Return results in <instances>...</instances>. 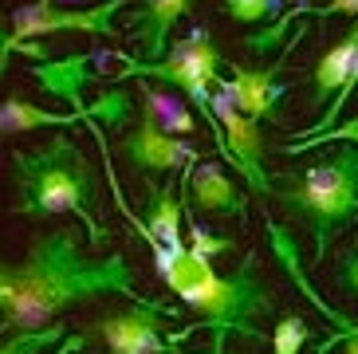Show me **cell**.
<instances>
[{"label": "cell", "mask_w": 358, "mask_h": 354, "mask_svg": "<svg viewBox=\"0 0 358 354\" xmlns=\"http://www.w3.org/2000/svg\"><path fill=\"white\" fill-rule=\"evenodd\" d=\"M193 8V0H142L138 8H130V36L138 40L134 59L142 63H158L166 55L169 31L178 28V20Z\"/></svg>", "instance_id": "cell-12"}, {"label": "cell", "mask_w": 358, "mask_h": 354, "mask_svg": "<svg viewBox=\"0 0 358 354\" xmlns=\"http://www.w3.org/2000/svg\"><path fill=\"white\" fill-rule=\"evenodd\" d=\"M12 177H16L12 213H20L28 220L71 213L87 229V244L103 252L106 229L91 217V205L99 201V169L75 138L52 134L36 150H16L12 154Z\"/></svg>", "instance_id": "cell-3"}, {"label": "cell", "mask_w": 358, "mask_h": 354, "mask_svg": "<svg viewBox=\"0 0 358 354\" xmlns=\"http://www.w3.org/2000/svg\"><path fill=\"white\" fill-rule=\"evenodd\" d=\"M224 12L236 24H268L272 28L287 8H284V0H224Z\"/></svg>", "instance_id": "cell-19"}, {"label": "cell", "mask_w": 358, "mask_h": 354, "mask_svg": "<svg viewBox=\"0 0 358 354\" xmlns=\"http://www.w3.org/2000/svg\"><path fill=\"white\" fill-rule=\"evenodd\" d=\"M118 59H122V71H115L110 79H162L166 87H178V91L197 106V115L205 118L217 150L224 154V134H221V126H217V118H213V111H209V94H213V87H217V79H221V52H217L213 31L205 28V24L189 28L185 40L169 43V52L162 55L158 63H142V59H134V55H118Z\"/></svg>", "instance_id": "cell-5"}, {"label": "cell", "mask_w": 358, "mask_h": 354, "mask_svg": "<svg viewBox=\"0 0 358 354\" xmlns=\"http://www.w3.org/2000/svg\"><path fill=\"white\" fill-rule=\"evenodd\" d=\"M12 52H16V43H12V36L4 31V24H0V75H4V63H8Z\"/></svg>", "instance_id": "cell-23"}, {"label": "cell", "mask_w": 358, "mask_h": 354, "mask_svg": "<svg viewBox=\"0 0 358 354\" xmlns=\"http://www.w3.org/2000/svg\"><path fill=\"white\" fill-rule=\"evenodd\" d=\"M181 213H189V244H185L189 252H197V256H205V260L221 256V252H232V240L229 236H213L205 225H197L193 208H181Z\"/></svg>", "instance_id": "cell-21"}, {"label": "cell", "mask_w": 358, "mask_h": 354, "mask_svg": "<svg viewBox=\"0 0 358 354\" xmlns=\"http://www.w3.org/2000/svg\"><path fill=\"white\" fill-rule=\"evenodd\" d=\"M307 36V24L303 28H295V36L284 43V55L275 67L268 71H248V67H229V75L217 79V91L229 99L244 118H252V122H268L275 118V103H280V94H284V83H280V71H284V59L292 55V48Z\"/></svg>", "instance_id": "cell-10"}, {"label": "cell", "mask_w": 358, "mask_h": 354, "mask_svg": "<svg viewBox=\"0 0 358 354\" xmlns=\"http://www.w3.org/2000/svg\"><path fill=\"white\" fill-rule=\"evenodd\" d=\"M138 99H142V111H146L166 134L181 138V134H193V130H197V118L189 115V106L178 103L173 94L158 91V87H150L146 79H142V87H138Z\"/></svg>", "instance_id": "cell-17"}, {"label": "cell", "mask_w": 358, "mask_h": 354, "mask_svg": "<svg viewBox=\"0 0 358 354\" xmlns=\"http://www.w3.org/2000/svg\"><path fill=\"white\" fill-rule=\"evenodd\" d=\"M99 55L95 52H83V55H75V59H59V63H40L36 67V83L43 87V91H52L59 94V99H71L75 111H83V103H79V87L87 83V71L83 67H91Z\"/></svg>", "instance_id": "cell-16"}, {"label": "cell", "mask_w": 358, "mask_h": 354, "mask_svg": "<svg viewBox=\"0 0 358 354\" xmlns=\"http://www.w3.org/2000/svg\"><path fill=\"white\" fill-rule=\"evenodd\" d=\"M292 16H315V0H292Z\"/></svg>", "instance_id": "cell-24"}, {"label": "cell", "mask_w": 358, "mask_h": 354, "mask_svg": "<svg viewBox=\"0 0 358 354\" xmlns=\"http://www.w3.org/2000/svg\"><path fill=\"white\" fill-rule=\"evenodd\" d=\"M158 264V276L181 303L197 311L201 327L213 331V354L224 351L229 334L260 339V319L275 315V292L256 271V256H244L232 276H217L213 260L189 248H162L158 240H146Z\"/></svg>", "instance_id": "cell-2"}, {"label": "cell", "mask_w": 358, "mask_h": 354, "mask_svg": "<svg viewBox=\"0 0 358 354\" xmlns=\"http://www.w3.org/2000/svg\"><path fill=\"white\" fill-rule=\"evenodd\" d=\"M189 189V208H205V213H221V217H244L248 197L241 185H232V177L221 169V162H205L185 177Z\"/></svg>", "instance_id": "cell-13"}, {"label": "cell", "mask_w": 358, "mask_h": 354, "mask_svg": "<svg viewBox=\"0 0 358 354\" xmlns=\"http://www.w3.org/2000/svg\"><path fill=\"white\" fill-rule=\"evenodd\" d=\"M130 111V94L122 91H106L99 103H87L83 111H71V115H55V111H43V106L28 103L20 94H8L0 103V138L8 134H28V130H64V126H75V122H103V126H122Z\"/></svg>", "instance_id": "cell-8"}, {"label": "cell", "mask_w": 358, "mask_h": 354, "mask_svg": "<svg viewBox=\"0 0 358 354\" xmlns=\"http://www.w3.org/2000/svg\"><path fill=\"white\" fill-rule=\"evenodd\" d=\"M307 339H311V327L303 315H284L272 327V354H303Z\"/></svg>", "instance_id": "cell-20"}, {"label": "cell", "mask_w": 358, "mask_h": 354, "mask_svg": "<svg viewBox=\"0 0 358 354\" xmlns=\"http://www.w3.org/2000/svg\"><path fill=\"white\" fill-rule=\"evenodd\" d=\"M118 154H122V162H127L130 169H138V174H173V169L197 166V146L185 142V138L166 134L146 111H142L134 130L118 142Z\"/></svg>", "instance_id": "cell-11"}, {"label": "cell", "mask_w": 358, "mask_h": 354, "mask_svg": "<svg viewBox=\"0 0 358 354\" xmlns=\"http://www.w3.org/2000/svg\"><path fill=\"white\" fill-rule=\"evenodd\" d=\"M338 283L347 288V295L358 299V244L343 252V264H338Z\"/></svg>", "instance_id": "cell-22"}, {"label": "cell", "mask_w": 358, "mask_h": 354, "mask_svg": "<svg viewBox=\"0 0 358 354\" xmlns=\"http://www.w3.org/2000/svg\"><path fill=\"white\" fill-rule=\"evenodd\" d=\"M166 319H178L169 303H130L122 311H106L95 323V334L106 354H178V343H185L201 323L166 334Z\"/></svg>", "instance_id": "cell-7"}, {"label": "cell", "mask_w": 358, "mask_h": 354, "mask_svg": "<svg viewBox=\"0 0 358 354\" xmlns=\"http://www.w3.org/2000/svg\"><path fill=\"white\" fill-rule=\"evenodd\" d=\"M103 295H122L130 303H154L138 288V271L122 252L87 256L83 240L71 225L43 229L28 240L20 264L4 260V311L0 339L8 331H40L52 327L67 307Z\"/></svg>", "instance_id": "cell-1"}, {"label": "cell", "mask_w": 358, "mask_h": 354, "mask_svg": "<svg viewBox=\"0 0 358 354\" xmlns=\"http://www.w3.org/2000/svg\"><path fill=\"white\" fill-rule=\"evenodd\" d=\"M355 55H358V16L350 20L347 36H343L327 55H319L315 71H311V106H315V111H323V103H331L338 94V87L347 83Z\"/></svg>", "instance_id": "cell-15"}, {"label": "cell", "mask_w": 358, "mask_h": 354, "mask_svg": "<svg viewBox=\"0 0 358 354\" xmlns=\"http://www.w3.org/2000/svg\"><path fill=\"white\" fill-rule=\"evenodd\" d=\"M272 197L295 225L311 232L315 264H323L335 236L358 217V146L338 142L315 166L272 177Z\"/></svg>", "instance_id": "cell-4"}, {"label": "cell", "mask_w": 358, "mask_h": 354, "mask_svg": "<svg viewBox=\"0 0 358 354\" xmlns=\"http://www.w3.org/2000/svg\"><path fill=\"white\" fill-rule=\"evenodd\" d=\"M130 0H103V4H91V8H71V4H59V0H32V4H20L12 8V43L28 55H43V48L28 40H43V36H59V31H79V36H91V40H118V12L127 8Z\"/></svg>", "instance_id": "cell-6"}, {"label": "cell", "mask_w": 358, "mask_h": 354, "mask_svg": "<svg viewBox=\"0 0 358 354\" xmlns=\"http://www.w3.org/2000/svg\"><path fill=\"white\" fill-rule=\"evenodd\" d=\"M64 339H67V331L59 323L40 327V331H12L0 339V354H43L52 346H59Z\"/></svg>", "instance_id": "cell-18"}, {"label": "cell", "mask_w": 358, "mask_h": 354, "mask_svg": "<svg viewBox=\"0 0 358 354\" xmlns=\"http://www.w3.org/2000/svg\"><path fill=\"white\" fill-rule=\"evenodd\" d=\"M209 111H213V118H217V126H221V134H224V157L236 166V174H244L248 189L272 197V174H268V166H264L260 122L244 118L217 87H213V94H209Z\"/></svg>", "instance_id": "cell-9"}, {"label": "cell", "mask_w": 358, "mask_h": 354, "mask_svg": "<svg viewBox=\"0 0 358 354\" xmlns=\"http://www.w3.org/2000/svg\"><path fill=\"white\" fill-rule=\"evenodd\" d=\"M146 220L134 229L146 240H158L162 248H185L181 244V197H178V181H166V185H154L146 181Z\"/></svg>", "instance_id": "cell-14"}]
</instances>
